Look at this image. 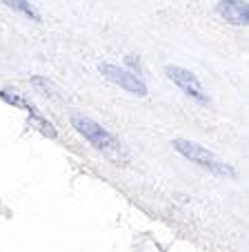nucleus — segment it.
<instances>
[{
	"label": "nucleus",
	"instance_id": "6e6552de",
	"mask_svg": "<svg viewBox=\"0 0 249 252\" xmlns=\"http://www.w3.org/2000/svg\"><path fill=\"white\" fill-rule=\"evenodd\" d=\"M31 83L36 87H40L43 90V94H47V96H58V92H56V87H54V83L52 81H47V78H43V76H33L31 78Z\"/></svg>",
	"mask_w": 249,
	"mask_h": 252
},
{
	"label": "nucleus",
	"instance_id": "f257e3e1",
	"mask_svg": "<svg viewBox=\"0 0 249 252\" xmlns=\"http://www.w3.org/2000/svg\"><path fill=\"white\" fill-rule=\"evenodd\" d=\"M174 150L178 154H183L187 161L196 163V165L205 167V170L214 172V174H221V176H227V174H234V167L227 165V163H222L221 158L216 157V154H212L207 148H202V145H198V143L194 141H187V138H176L174 143Z\"/></svg>",
	"mask_w": 249,
	"mask_h": 252
},
{
	"label": "nucleus",
	"instance_id": "39448f33",
	"mask_svg": "<svg viewBox=\"0 0 249 252\" xmlns=\"http://www.w3.org/2000/svg\"><path fill=\"white\" fill-rule=\"evenodd\" d=\"M216 11L222 20L231 25H247L249 23V7L245 0H221L216 5Z\"/></svg>",
	"mask_w": 249,
	"mask_h": 252
},
{
	"label": "nucleus",
	"instance_id": "0eeeda50",
	"mask_svg": "<svg viewBox=\"0 0 249 252\" xmlns=\"http://www.w3.org/2000/svg\"><path fill=\"white\" fill-rule=\"evenodd\" d=\"M0 96H2V100H7L9 105H16V107L25 110L27 114H33V112H36V107H33V105H29L25 98H20V96L16 94V92L11 94V90H2V92H0Z\"/></svg>",
	"mask_w": 249,
	"mask_h": 252
},
{
	"label": "nucleus",
	"instance_id": "7ed1b4c3",
	"mask_svg": "<svg viewBox=\"0 0 249 252\" xmlns=\"http://www.w3.org/2000/svg\"><path fill=\"white\" fill-rule=\"evenodd\" d=\"M100 74H103L105 78H109L113 85L132 92V94H136V96H145L147 94V85L129 69H122V67L111 65V63H103V65H100Z\"/></svg>",
	"mask_w": 249,
	"mask_h": 252
},
{
	"label": "nucleus",
	"instance_id": "423d86ee",
	"mask_svg": "<svg viewBox=\"0 0 249 252\" xmlns=\"http://www.w3.org/2000/svg\"><path fill=\"white\" fill-rule=\"evenodd\" d=\"M0 2H5L9 9H14V11H18V14H23V16H27V18H31V20H40V14H38V9L29 2V0H0Z\"/></svg>",
	"mask_w": 249,
	"mask_h": 252
},
{
	"label": "nucleus",
	"instance_id": "f03ea898",
	"mask_svg": "<svg viewBox=\"0 0 249 252\" xmlns=\"http://www.w3.org/2000/svg\"><path fill=\"white\" fill-rule=\"evenodd\" d=\"M71 125L76 127V132L83 134L87 141L94 145L96 150H103V152H118V141L113 138L111 132L98 125L96 121H91L89 116H83V114H71Z\"/></svg>",
	"mask_w": 249,
	"mask_h": 252
},
{
	"label": "nucleus",
	"instance_id": "20e7f679",
	"mask_svg": "<svg viewBox=\"0 0 249 252\" xmlns=\"http://www.w3.org/2000/svg\"><path fill=\"white\" fill-rule=\"evenodd\" d=\"M165 71H167V78H169L174 85H178L189 98L198 100V103H207V96H205V92H202V85L196 78V74H192V71L185 69V67H174V65H169Z\"/></svg>",
	"mask_w": 249,
	"mask_h": 252
}]
</instances>
